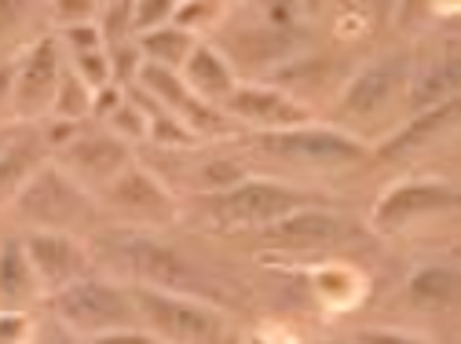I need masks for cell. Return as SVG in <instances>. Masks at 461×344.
<instances>
[{
	"instance_id": "cell-1",
	"label": "cell",
	"mask_w": 461,
	"mask_h": 344,
	"mask_svg": "<svg viewBox=\"0 0 461 344\" xmlns=\"http://www.w3.org/2000/svg\"><path fill=\"white\" fill-rule=\"evenodd\" d=\"M12 213L30 227V231H59L81 235L95 223V195L77 187L51 158L33 172L30 184L15 195Z\"/></svg>"
},
{
	"instance_id": "cell-2",
	"label": "cell",
	"mask_w": 461,
	"mask_h": 344,
	"mask_svg": "<svg viewBox=\"0 0 461 344\" xmlns=\"http://www.w3.org/2000/svg\"><path fill=\"white\" fill-rule=\"evenodd\" d=\"M44 304L55 315V322L67 326L77 337L143 326L129 285L113 282V278H99V275H85V278L63 285L59 294H48Z\"/></svg>"
},
{
	"instance_id": "cell-3",
	"label": "cell",
	"mask_w": 461,
	"mask_h": 344,
	"mask_svg": "<svg viewBox=\"0 0 461 344\" xmlns=\"http://www.w3.org/2000/svg\"><path fill=\"white\" fill-rule=\"evenodd\" d=\"M140 308L143 330H150L161 344H223L227 340V315L198 297L161 294L150 285H129Z\"/></svg>"
},
{
	"instance_id": "cell-4",
	"label": "cell",
	"mask_w": 461,
	"mask_h": 344,
	"mask_svg": "<svg viewBox=\"0 0 461 344\" xmlns=\"http://www.w3.org/2000/svg\"><path fill=\"white\" fill-rule=\"evenodd\" d=\"M113 257L136 278L132 285H150V290H161V294H180L198 301H209L212 297L209 290H216V282L191 257H184L176 246L158 242L150 235H125L113 246Z\"/></svg>"
},
{
	"instance_id": "cell-5",
	"label": "cell",
	"mask_w": 461,
	"mask_h": 344,
	"mask_svg": "<svg viewBox=\"0 0 461 344\" xmlns=\"http://www.w3.org/2000/svg\"><path fill=\"white\" fill-rule=\"evenodd\" d=\"M414 74V55L402 51H384L370 59L363 70H356L340 88L337 113L348 122H374L384 110H392L399 99H407V85Z\"/></svg>"
},
{
	"instance_id": "cell-6",
	"label": "cell",
	"mask_w": 461,
	"mask_h": 344,
	"mask_svg": "<svg viewBox=\"0 0 461 344\" xmlns=\"http://www.w3.org/2000/svg\"><path fill=\"white\" fill-rule=\"evenodd\" d=\"M205 213L220 227H267L282 220L285 213L304 209L312 198L301 187L278 184V180H242L239 187H230L223 195H202Z\"/></svg>"
},
{
	"instance_id": "cell-7",
	"label": "cell",
	"mask_w": 461,
	"mask_h": 344,
	"mask_svg": "<svg viewBox=\"0 0 461 344\" xmlns=\"http://www.w3.org/2000/svg\"><path fill=\"white\" fill-rule=\"evenodd\" d=\"M253 147L264 158L278 161H297V165H356L370 158V147L330 125H297V129H278V132H257Z\"/></svg>"
},
{
	"instance_id": "cell-8",
	"label": "cell",
	"mask_w": 461,
	"mask_h": 344,
	"mask_svg": "<svg viewBox=\"0 0 461 344\" xmlns=\"http://www.w3.org/2000/svg\"><path fill=\"white\" fill-rule=\"evenodd\" d=\"M63 44L55 33L37 37L26 55L15 63V88H12V118L15 125H41L51 113V99L63 77Z\"/></svg>"
},
{
	"instance_id": "cell-9",
	"label": "cell",
	"mask_w": 461,
	"mask_h": 344,
	"mask_svg": "<svg viewBox=\"0 0 461 344\" xmlns=\"http://www.w3.org/2000/svg\"><path fill=\"white\" fill-rule=\"evenodd\" d=\"M51 161L59 165L77 187H85L88 195H99L106 184H113L136 161V154H132V147L125 140H118L113 132L85 125L63 150L51 154Z\"/></svg>"
},
{
	"instance_id": "cell-10",
	"label": "cell",
	"mask_w": 461,
	"mask_h": 344,
	"mask_svg": "<svg viewBox=\"0 0 461 344\" xmlns=\"http://www.w3.org/2000/svg\"><path fill=\"white\" fill-rule=\"evenodd\" d=\"M99 205L113 216H122L136 227H168L176 220V198L154 172L140 161H132L113 184H106L99 195Z\"/></svg>"
},
{
	"instance_id": "cell-11",
	"label": "cell",
	"mask_w": 461,
	"mask_h": 344,
	"mask_svg": "<svg viewBox=\"0 0 461 344\" xmlns=\"http://www.w3.org/2000/svg\"><path fill=\"white\" fill-rule=\"evenodd\" d=\"M359 227L340 216L333 209H319V205H304L285 213L282 220L260 227V242L271 249H294V253H308V249H333L340 242L356 239Z\"/></svg>"
},
{
	"instance_id": "cell-12",
	"label": "cell",
	"mask_w": 461,
	"mask_h": 344,
	"mask_svg": "<svg viewBox=\"0 0 461 344\" xmlns=\"http://www.w3.org/2000/svg\"><path fill=\"white\" fill-rule=\"evenodd\" d=\"M454 209H457V187L454 184H447V180H402L377 198L370 223L377 231L392 235L421 216H439V213H454Z\"/></svg>"
},
{
	"instance_id": "cell-13",
	"label": "cell",
	"mask_w": 461,
	"mask_h": 344,
	"mask_svg": "<svg viewBox=\"0 0 461 344\" xmlns=\"http://www.w3.org/2000/svg\"><path fill=\"white\" fill-rule=\"evenodd\" d=\"M220 110L235 122V129L249 125L257 132H278V129L312 125V110L290 92L271 88V85H239Z\"/></svg>"
},
{
	"instance_id": "cell-14",
	"label": "cell",
	"mask_w": 461,
	"mask_h": 344,
	"mask_svg": "<svg viewBox=\"0 0 461 344\" xmlns=\"http://www.w3.org/2000/svg\"><path fill=\"white\" fill-rule=\"evenodd\" d=\"M23 249L30 257V267L41 282L44 297L59 294L63 285L92 275V253L85 249V242L77 235H59V231H26L23 235Z\"/></svg>"
},
{
	"instance_id": "cell-15",
	"label": "cell",
	"mask_w": 461,
	"mask_h": 344,
	"mask_svg": "<svg viewBox=\"0 0 461 344\" xmlns=\"http://www.w3.org/2000/svg\"><path fill=\"white\" fill-rule=\"evenodd\" d=\"M457 110H461V99H450L443 106H432V110H421V113H411L377 150L374 158H384V161H395V158H407V154H418L425 150L429 143H436L447 129H454L457 122Z\"/></svg>"
},
{
	"instance_id": "cell-16",
	"label": "cell",
	"mask_w": 461,
	"mask_h": 344,
	"mask_svg": "<svg viewBox=\"0 0 461 344\" xmlns=\"http://www.w3.org/2000/svg\"><path fill=\"white\" fill-rule=\"evenodd\" d=\"M48 158L51 154H48L37 125H19L12 143L0 150V209H8L15 202V195L30 184V177Z\"/></svg>"
},
{
	"instance_id": "cell-17",
	"label": "cell",
	"mask_w": 461,
	"mask_h": 344,
	"mask_svg": "<svg viewBox=\"0 0 461 344\" xmlns=\"http://www.w3.org/2000/svg\"><path fill=\"white\" fill-rule=\"evenodd\" d=\"M180 77H184V85H187L198 99H205V103H212V106H223L227 95L239 88V74L230 70L227 55H223L216 44H209V41H198V44H194V51L187 55Z\"/></svg>"
},
{
	"instance_id": "cell-18",
	"label": "cell",
	"mask_w": 461,
	"mask_h": 344,
	"mask_svg": "<svg viewBox=\"0 0 461 344\" xmlns=\"http://www.w3.org/2000/svg\"><path fill=\"white\" fill-rule=\"evenodd\" d=\"M41 297H44V290H41V282L30 267V257L23 249V235L5 239L0 242V308L5 312H26Z\"/></svg>"
},
{
	"instance_id": "cell-19",
	"label": "cell",
	"mask_w": 461,
	"mask_h": 344,
	"mask_svg": "<svg viewBox=\"0 0 461 344\" xmlns=\"http://www.w3.org/2000/svg\"><path fill=\"white\" fill-rule=\"evenodd\" d=\"M457 85H461V59H457V51L439 55V59L432 67H425V70L414 67L411 85H407L411 113H421V110H432V106H443V103L457 99Z\"/></svg>"
},
{
	"instance_id": "cell-20",
	"label": "cell",
	"mask_w": 461,
	"mask_h": 344,
	"mask_svg": "<svg viewBox=\"0 0 461 344\" xmlns=\"http://www.w3.org/2000/svg\"><path fill=\"white\" fill-rule=\"evenodd\" d=\"M457 290H461V278L450 264H425L407 278V297L418 308L429 312H443L457 304Z\"/></svg>"
},
{
	"instance_id": "cell-21",
	"label": "cell",
	"mask_w": 461,
	"mask_h": 344,
	"mask_svg": "<svg viewBox=\"0 0 461 344\" xmlns=\"http://www.w3.org/2000/svg\"><path fill=\"white\" fill-rule=\"evenodd\" d=\"M194 44H198L194 33H187V30H180V26H172V23L161 26V30H150V33L136 37V48H140V55H143V63L165 67V70H172V74H180V70H184L187 55L194 51Z\"/></svg>"
},
{
	"instance_id": "cell-22",
	"label": "cell",
	"mask_w": 461,
	"mask_h": 344,
	"mask_svg": "<svg viewBox=\"0 0 461 344\" xmlns=\"http://www.w3.org/2000/svg\"><path fill=\"white\" fill-rule=\"evenodd\" d=\"M92 88L70 70V63H63V77L59 88H55L51 99V113L48 118H59V122H74V125H88L92 122Z\"/></svg>"
},
{
	"instance_id": "cell-23",
	"label": "cell",
	"mask_w": 461,
	"mask_h": 344,
	"mask_svg": "<svg viewBox=\"0 0 461 344\" xmlns=\"http://www.w3.org/2000/svg\"><path fill=\"white\" fill-rule=\"evenodd\" d=\"M242 180H249V168L235 158H209L194 168V187L202 195H223L230 187H239Z\"/></svg>"
},
{
	"instance_id": "cell-24",
	"label": "cell",
	"mask_w": 461,
	"mask_h": 344,
	"mask_svg": "<svg viewBox=\"0 0 461 344\" xmlns=\"http://www.w3.org/2000/svg\"><path fill=\"white\" fill-rule=\"evenodd\" d=\"M95 30L103 37V48L132 41V5H99Z\"/></svg>"
},
{
	"instance_id": "cell-25",
	"label": "cell",
	"mask_w": 461,
	"mask_h": 344,
	"mask_svg": "<svg viewBox=\"0 0 461 344\" xmlns=\"http://www.w3.org/2000/svg\"><path fill=\"white\" fill-rule=\"evenodd\" d=\"M103 129H106V132H113L118 140H125L129 147H132V143H143V140H147V113H143V110L125 95V103H122L118 110H113L106 122H103Z\"/></svg>"
},
{
	"instance_id": "cell-26",
	"label": "cell",
	"mask_w": 461,
	"mask_h": 344,
	"mask_svg": "<svg viewBox=\"0 0 461 344\" xmlns=\"http://www.w3.org/2000/svg\"><path fill=\"white\" fill-rule=\"evenodd\" d=\"M106 63H110V85L132 88L140 77V67H143V55H140L136 41H125V44L106 48Z\"/></svg>"
},
{
	"instance_id": "cell-27",
	"label": "cell",
	"mask_w": 461,
	"mask_h": 344,
	"mask_svg": "<svg viewBox=\"0 0 461 344\" xmlns=\"http://www.w3.org/2000/svg\"><path fill=\"white\" fill-rule=\"evenodd\" d=\"M172 12H176V5L172 0H140V5H132V41L150 33V30H161L172 23Z\"/></svg>"
},
{
	"instance_id": "cell-28",
	"label": "cell",
	"mask_w": 461,
	"mask_h": 344,
	"mask_svg": "<svg viewBox=\"0 0 461 344\" xmlns=\"http://www.w3.org/2000/svg\"><path fill=\"white\" fill-rule=\"evenodd\" d=\"M70 70L92 88V92H99V88H106L110 85V63H106V48H99V51H77V55H70Z\"/></svg>"
},
{
	"instance_id": "cell-29",
	"label": "cell",
	"mask_w": 461,
	"mask_h": 344,
	"mask_svg": "<svg viewBox=\"0 0 461 344\" xmlns=\"http://www.w3.org/2000/svg\"><path fill=\"white\" fill-rule=\"evenodd\" d=\"M220 19V8L216 5H176V12H172V26H180L187 33L198 37V30L212 26Z\"/></svg>"
},
{
	"instance_id": "cell-30",
	"label": "cell",
	"mask_w": 461,
	"mask_h": 344,
	"mask_svg": "<svg viewBox=\"0 0 461 344\" xmlns=\"http://www.w3.org/2000/svg\"><path fill=\"white\" fill-rule=\"evenodd\" d=\"M55 37H59V44H67V51H70V55H77V51H99V48H103V37H99L95 23L67 26V30H59Z\"/></svg>"
},
{
	"instance_id": "cell-31",
	"label": "cell",
	"mask_w": 461,
	"mask_h": 344,
	"mask_svg": "<svg viewBox=\"0 0 461 344\" xmlns=\"http://www.w3.org/2000/svg\"><path fill=\"white\" fill-rule=\"evenodd\" d=\"M88 344H161L150 330L132 326V330H110V333H95L88 337Z\"/></svg>"
},
{
	"instance_id": "cell-32",
	"label": "cell",
	"mask_w": 461,
	"mask_h": 344,
	"mask_svg": "<svg viewBox=\"0 0 461 344\" xmlns=\"http://www.w3.org/2000/svg\"><path fill=\"white\" fill-rule=\"evenodd\" d=\"M122 103H125V88H118V85L99 88V92L92 95V122H106Z\"/></svg>"
},
{
	"instance_id": "cell-33",
	"label": "cell",
	"mask_w": 461,
	"mask_h": 344,
	"mask_svg": "<svg viewBox=\"0 0 461 344\" xmlns=\"http://www.w3.org/2000/svg\"><path fill=\"white\" fill-rule=\"evenodd\" d=\"M51 15L59 19V30H67V26H85V23H95L99 8H95V5H55V8H51Z\"/></svg>"
},
{
	"instance_id": "cell-34",
	"label": "cell",
	"mask_w": 461,
	"mask_h": 344,
	"mask_svg": "<svg viewBox=\"0 0 461 344\" xmlns=\"http://www.w3.org/2000/svg\"><path fill=\"white\" fill-rule=\"evenodd\" d=\"M30 333V322L23 312H0V344H23Z\"/></svg>"
},
{
	"instance_id": "cell-35",
	"label": "cell",
	"mask_w": 461,
	"mask_h": 344,
	"mask_svg": "<svg viewBox=\"0 0 461 344\" xmlns=\"http://www.w3.org/2000/svg\"><path fill=\"white\" fill-rule=\"evenodd\" d=\"M352 344H425L421 337L399 333V330H359L352 337Z\"/></svg>"
},
{
	"instance_id": "cell-36",
	"label": "cell",
	"mask_w": 461,
	"mask_h": 344,
	"mask_svg": "<svg viewBox=\"0 0 461 344\" xmlns=\"http://www.w3.org/2000/svg\"><path fill=\"white\" fill-rule=\"evenodd\" d=\"M15 63H19V59H0V110H12V88H15Z\"/></svg>"
},
{
	"instance_id": "cell-37",
	"label": "cell",
	"mask_w": 461,
	"mask_h": 344,
	"mask_svg": "<svg viewBox=\"0 0 461 344\" xmlns=\"http://www.w3.org/2000/svg\"><path fill=\"white\" fill-rule=\"evenodd\" d=\"M41 344H77V333H70V330L59 326V322H51V330L41 337Z\"/></svg>"
},
{
	"instance_id": "cell-38",
	"label": "cell",
	"mask_w": 461,
	"mask_h": 344,
	"mask_svg": "<svg viewBox=\"0 0 461 344\" xmlns=\"http://www.w3.org/2000/svg\"><path fill=\"white\" fill-rule=\"evenodd\" d=\"M19 132V125H0V150H5L12 143V136Z\"/></svg>"
},
{
	"instance_id": "cell-39",
	"label": "cell",
	"mask_w": 461,
	"mask_h": 344,
	"mask_svg": "<svg viewBox=\"0 0 461 344\" xmlns=\"http://www.w3.org/2000/svg\"><path fill=\"white\" fill-rule=\"evenodd\" d=\"M319 344H352V340H319Z\"/></svg>"
},
{
	"instance_id": "cell-40",
	"label": "cell",
	"mask_w": 461,
	"mask_h": 344,
	"mask_svg": "<svg viewBox=\"0 0 461 344\" xmlns=\"http://www.w3.org/2000/svg\"><path fill=\"white\" fill-rule=\"evenodd\" d=\"M249 344H267V340H260V337H253V340H249Z\"/></svg>"
}]
</instances>
